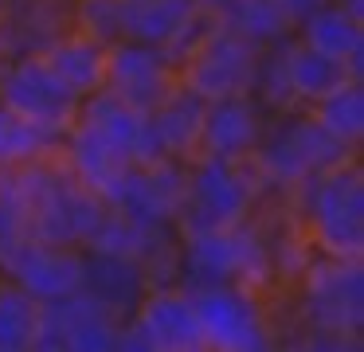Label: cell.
I'll return each instance as SVG.
<instances>
[{"label": "cell", "mask_w": 364, "mask_h": 352, "mask_svg": "<svg viewBox=\"0 0 364 352\" xmlns=\"http://www.w3.org/2000/svg\"><path fill=\"white\" fill-rule=\"evenodd\" d=\"M274 274V255L267 247V235L255 223L239 219L215 231L181 235L176 242V286L196 294L208 286H247L259 289Z\"/></svg>", "instance_id": "obj_1"}, {"label": "cell", "mask_w": 364, "mask_h": 352, "mask_svg": "<svg viewBox=\"0 0 364 352\" xmlns=\"http://www.w3.org/2000/svg\"><path fill=\"white\" fill-rule=\"evenodd\" d=\"M301 325L309 348H360L364 336V266L360 258H329L301 274Z\"/></svg>", "instance_id": "obj_2"}, {"label": "cell", "mask_w": 364, "mask_h": 352, "mask_svg": "<svg viewBox=\"0 0 364 352\" xmlns=\"http://www.w3.org/2000/svg\"><path fill=\"white\" fill-rule=\"evenodd\" d=\"M348 156H356V145H345L341 137H333L314 114H301L298 106L282 110V114H274L270 125H262V137L255 145L251 161L259 180L274 188H298L314 172H325Z\"/></svg>", "instance_id": "obj_3"}, {"label": "cell", "mask_w": 364, "mask_h": 352, "mask_svg": "<svg viewBox=\"0 0 364 352\" xmlns=\"http://www.w3.org/2000/svg\"><path fill=\"white\" fill-rule=\"evenodd\" d=\"M306 203V231L329 258H360L364 250V176L356 156L314 172L298 184Z\"/></svg>", "instance_id": "obj_4"}, {"label": "cell", "mask_w": 364, "mask_h": 352, "mask_svg": "<svg viewBox=\"0 0 364 352\" xmlns=\"http://www.w3.org/2000/svg\"><path fill=\"white\" fill-rule=\"evenodd\" d=\"M255 196H259V172H247L243 161L196 153L188 161L184 196H181L173 227H176V235L231 227L251 215Z\"/></svg>", "instance_id": "obj_5"}, {"label": "cell", "mask_w": 364, "mask_h": 352, "mask_svg": "<svg viewBox=\"0 0 364 352\" xmlns=\"http://www.w3.org/2000/svg\"><path fill=\"white\" fill-rule=\"evenodd\" d=\"M122 325L114 313L90 302L82 289L63 297H48L36 309V336L32 348L43 352H110L122 344Z\"/></svg>", "instance_id": "obj_6"}, {"label": "cell", "mask_w": 364, "mask_h": 352, "mask_svg": "<svg viewBox=\"0 0 364 352\" xmlns=\"http://www.w3.org/2000/svg\"><path fill=\"white\" fill-rule=\"evenodd\" d=\"M184 176H188V161H176V156H165V161H153V164L129 161L102 188V200L106 208L129 215L134 223L173 227L184 196Z\"/></svg>", "instance_id": "obj_7"}, {"label": "cell", "mask_w": 364, "mask_h": 352, "mask_svg": "<svg viewBox=\"0 0 364 352\" xmlns=\"http://www.w3.org/2000/svg\"><path fill=\"white\" fill-rule=\"evenodd\" d=\"M0 106L12 117L63 133L79 114V94L67 90L40 63V55H20L0 70Z\"/></svg>", "instance_id": "obj_8"}, {"label": "cell", "mask_w": 364, "mask_h": 352, "mask_svg": "<svg viewBox=\"0 0 364 352\" xmlns=\"http://www.w3.org/2000/svg\"><path fill=\"white\" fill-rule=\"evenodd\" d=\"M118 348H137V352H153V348H168V352L204 348L192 294H188V289H181V286H153L149 294L141 297L137 313L122 325V344H118Z\"/></svg>", "instance_id": "obj_9"}, {"label": "cell", "mask_w": 364, "mask_h": 352, "mask_svg": "<svg viewBox=\"0 0 364 352\" xmlns=\"http://www.w3.org/2000/svg\"><path fill=\"white\" fill-rule=\"evenodd\" d=\"M200 321V336L212 348H235V352H259L270 348V329L262 317V305L255 289L247 286H208L192 294Z\"/></svg>", "instance_id": "obj_10"}, {"label": "cell", "mask_w": 364, "mask_h": 352, "mask_svg": "<svg viewBox=\"0 0 364 352\" xmlns=\"http://www.w3.org/2000/svg\"><path fill=\"white\" fill-rule=\"evenodd\" d=\"M255 55L259 47L247 43L243 36L220 28L215 23L196 47L192 55L176 67L188 90H196L200 98H223V94H247L251 90V75H255Z\"/></svg>", "instance_id": "obj_11"}, {"label": "cell", "mask_w": 364, "mask_h": 352, "mask_svg": "<svg viewBox=\"0 0 364 352\" xmlns=\"http://www.w3.org/2000/svg\"><path fill=\"white\" fill-rule=\"evenodd\" d=\"M79 274H82L79 247H59V242H43L32 239V235L0 247V278L32 294L36 302L75 294Z\"/></svg>", "instance_id": "obj_12"}, {"label": "cell", "mask_w": 364, "mask_h": 352, "mask_svg": "<svg viewBox=\"0 0 364 352\" xmlns=\"http://www.w3.org/2000/svg\"><path fill=\"white\" fill-rule=\"evenodd\" d=\"M102 86L129 102L134 110L149 114L157 102L176 86V67L165 55V47L137 43V39H118L106 47V78Z\"/></svg>", "instance_id": "obj_13"}, {"label": "cell", "mask_w": 364, "mask_h": 352, "mask_svg": "<svg viewBox=\"0 0 364 352\" xmlns=\"http://www.w3.org/2000/svg\"><path fill=\"white\" fill-rule=\"evenodd\" d=\"M75 122L90 125V129H95L106 145L118 149L126 161H137V164L165 161V145H161L149 114L134 110L129 102H122L118 94L106 90V86H98L95 94L79 98V114H75Z\"/></svg>", "instance_id": "obj_14"}, {"label": "cell", "mask_w": 364, "mask_h": 352, "mask_svg": "<svg viewBox=\"0 0 364 352\" xmlns=\"http://www.w3.org/2000/svg\"><path fill=\"white\" fill-rule=\"evenodd\" d=\"M82 255V274H79V289L98 302L106 313H114L118 321H129L141 305V297L149 294V274H145L141 258L129 255H110V250H95V247H79Z\"/></svg>", "instance_id": "obj_15"}, {"label": "cell", "mask_w": 364, "mask_h": 352, "mask_svg": "<svg viewBox=\"0 0 364 352\" xmlns=\"http://www.w3.org/2000/svg\"><path fill=\"white\" fill-rule=\"evenodd\" d=\"M262 137V106L251 94H223L204 102V129H200V153L247 161Z\"/></svg>", "instance_id": "obj_16"}, {"label": "cell", "mask_w": 364, "mask_h": 352, "mask_svg": "<svg viewBox=\"0 0 364 352\" xmlns=\"http://www.w3.org/2000/svg\"><path fill=\"white\" fill-rule=\"evenodd\" d=\"M106 47L110 43L87 36V31H75V36H59V39H51V43H43L36 55H40V63L67 86V90L87 98V94H95L106 78Z\"/></svg>", "instance_id": "obj_17"}, {"label": "cell", "mask_w": 364, "mask_h": 352, "mask_svg": "<svg viewBox=\"0 0 364 352\" xmlns=\"http://www.w3.org/2000/svg\"><path fill=\"white\" fill-rule=\"evenodd\" d=\"M204 102L196 90L176 78V86L157 102V110H149V122L157 129L161 145H165V156H176V161H192L200 153V129H204Z\"/></svg>", "instance_id": "obj_18"}, {"label": "cell", "mask_w": 364, "mask_h": 352, "mask_svg": "<svg viewBox=\"0 0 364 352\" xmlns=\"http://www.w3.org/2000/svg\"><path fill=\"white\" fill-rule=\"evenodd\" d=\"M59 149H63V156H67V172H71L79 184H87L90 192H98V196H102V188L129 164L118 149L106 145V141L98 137L90 125H82V122L67 125Z\"/></svg>", "instance_id": "obj_19"}, {"label": "cell", "mask_w": 364, "mask_h": 352, "mask_svg": "<svg viewBox=\"0 0 364 352\" xmlns=\"http://www.w3.org/2000/svg\"><path fill=\"white\" fill-rule=\"evenodd\" d=\"M286 70H290V90H294V102H298L301 110H309L317 98H325V94H329V90H337V86L348 78L345 59L317 51V47L301 43L298 36L290 39Z\"/></svg>", "instance_id": "obj_20"}, {"label": "cell", "mask_w": 364, "mask_h": 352, "mask_svg": "<svg viewBox=\"0 0 364 352\" xmlns=\"http://www.w3.org/2000/svg\"><path fill=\"white\" fill-rule=\"evenodd\" d=\"M200 8V0H129L126 4V36L137 43L168 47L173 36L188 23V16Z\"/></svg>", "instance_id": "obj_21"}, {"label": "cell", "mask_w": 364, "mask_h": 352, "mask_svg": "<svg viewBox=\"0 0 364 352\" xmlns=\"http://www.w3.org/2000/svg\"><path fill=\"white\" fill-rule=\"evenodd\" d=\"M294 36H298L301 43L317 47V51H325V55L348 59L353 51L364 47V23L353 20L337 0H321V4L314 8V16H309Z\"/></svg>", "instance_id": "obj_22"}, {"label": "cell", "mask_w": 364, "mask_h": 352, "mask_svg": "<svg viewBox=\"0 0 364 352\" xmlns=\"http://www.w3.org/2000/svg\"><path fill=\"white\" fill-rule=\"evenodd\" d=\"M290 39L294 31H286V36L270 39V43L259 47V55H255V75H251V98L259 102L262 110H270V114H282V110H298V102H294V90H290V70H286V55H290Z\"/></svg>", "instance_id": "obj_23"}, {"label": "cell", "mask_w": 364, "mask_h": 352, "mask_svg": "<svg viewBox=\"0 0 364 352\" xmlns=\"http://www.w3.org/2000/svg\"><path fill=\"white\" fill-rule=\"evenodd\" d=\"M200 4H204L208 12H215L220 28L243 36L247 43H255V47H262V43H270V39L290 31L282 20V12L274 8V0H200Z\"/></svg>", "instance_id": "obj_24"}, {"label": "cell", "mask_w": 364, "mask_h": 352, "mask_svg": "<svg viewBox=\"0 0 364 352\" xmlns=\"http://www.w3.org/2000/svg\"><path fill=\"white\" fill-rule=\"evenodd\" d=\"M309 110L333 137H341L345 145H360L364 137V82L360 78H345L337 90L317 98Z\"/></svg>", "instance_id": "obj_25"}, {"label": "cell", "mask_w": 364, "mask_h": 352, "mask_svg": "<svg viewBox=\"0 0 364 352\" xmlns=\"http://www.w3.org/2000/svg\"><path fill=\"white\" fill-rule=\"evenodd\" d=\"M36 309H40V302H36L32 294H24L20 286L0 278V352L32 348Z\"/></svg>", "instance_id": "obj_26"}, {"label": "cell", "mask_w": 364, "mask_h": 352, "mask_svg": "<svg viewBox=\"0 0 364 352\" xmlns=\"http://www.w3.org/2000/svg\"><path fill=\"white\" fill-rule=\"evenodd\" d=\"M126 0H79V31L102 39V43H118L126 36Z\"/></svg>", "instance_id": "obj_27"}, {"label": "cell", "mask_w": 364, "mask_h": 352, "mask_svg": "<svg viewBox=\"0 0 364 352\" xmlns=\"http://www.w3.org/2000/svg\"><path fill=\"white\" fill-rule=\"evenodd\" d=\"M317 4H321V0H274V8L282 12V20H286V28H290V31H298L301 23L314 16Z\"/></svg>", "instance_id": "obj_28"}, {"label": "cell", "mask_w": 364, "mask_h": 352, "mask_svg": "<svg viewBox=\"0 0 364 352\" xmlns=\"http://www.w3.org/2000/svg\"><path fill=\"white\" fill-rule=\"evenodd\" d=\"M9 122H12V114L0 106V169H4V137H9Z\"/></svg>", "instance_id": "obj_29"}, {"label": "cell", "mask_w": 364, "mask_h": 352, "mask_svg": "<svg viewBox=\"0 0 364 352\" xmlns=\"http://www.w3.org/2000/svg\"><path fill=\"white\" fill-rule=\"evenodd\" d=\"M126 4H129V0H126Z\"/></svg>", "instance_id": "obj_30"}]
</instances>
